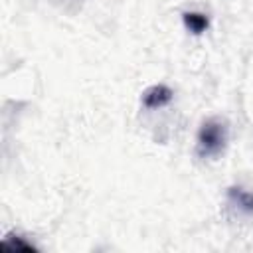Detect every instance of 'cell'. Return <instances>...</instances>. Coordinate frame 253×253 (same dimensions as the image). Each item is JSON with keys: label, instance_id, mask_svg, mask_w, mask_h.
<instances>
[{"label": "cell", "instance_id": "obj_1", "mask_svg": "<svg viewBox=\"0 0 253 253\" xmlns=\"http://www.w3.org/2000/svg\"><path fill=\"white\" fill-rule=\"evenodd\" d=\"M227 140V126L219 119H210L198 132V152L202 156H215L223 150Z\"/></svg>", "mask_w": 253, "mask_h": 253}, {"label": "cell", "instance_id": "obj_2", "mask_svg": "<svg viewBox=\"0 0 253 253\" xmlns=\"http://www.w3.org/2000/svg\"><path fill=\"white\" fill-rule=\"evenodd\" d=\"M172 91L166 85H154L142 95V103L146 109H162L172 101Z\"/></svg>", "mask_w": 253, "mask_h": 253}, {"label": "cell", "instance_id": "obj_3", "mask_svg": "<svg viewBox=\"0 0 253 253\" xmlns=\"http://www.w3.org/2000/svg\"><path fill=\"white\" fill-rule=\"evenodd\" d=\"M184 26H186L188 32L200 36L202 32L208 30L210 20H208L206 14H200V12H186V14H184Z\"/></svg>", "mask_w": 253, "mask_h": 253}, {"label": "cell", "instance_id": "obj_4", "mask_svg": "<svg viewBox=\"0 0 253 253\" xmlns=\"http://www.w3.org/2000/svg\"><path fill=\"white\" fill-rule=\"evenodd\" d=\"M229 198H231L241 210L253 213V194H251V192H245V190H241V188H231V190H229Z\"/></svg>", "mask_w": 253, "mask_h": 253}]
</instances>
